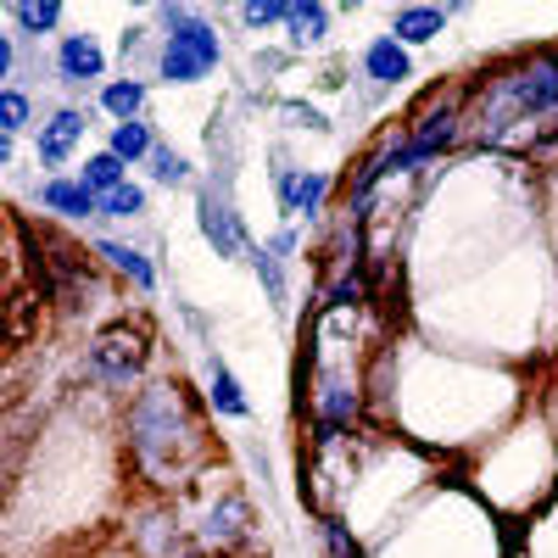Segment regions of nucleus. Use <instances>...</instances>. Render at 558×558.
I'll return each mask as SVG.
<instances>
[{"mask_svg": "<svg viewBox=\"0 0 558 558\" xmlns=\"http://www.w3.org/2000/svg\"><path fill=\"white\" fill-rule=\"evenodd\" d=\"M45 207H57L68 218H89V213H101V196L84 179H51L45 184Z\"/></svg>", "mask_w": 558, "mask_h": 558, "instance_id": "obj_10", "label": "nucleus"}, {"mask_svg": "<svg viewBox=\"0 0 558 558\" xmlns=\"http://www.w3.org/2000/svg\"><path fill=\"white\" fill-rule=\"evenodd\" d=\"M168 51H162V78L168 84H191L218 62V34L207 23H196L184 7H168Z\"/></svg>", "mask_w": 558, "mask_h": 558, "instance_id": "obj_3", "label": "nucleus"}, {"mask_svg": "<svg viewBox=\"0 0 558 558\" xmlns=\"http://www.w3.org/2000/svg\"><path fill=\"white\" fill-rule=\"evenodd\" d=\"M140 207H146V191H140V184H123V191L101 196V213H112V218H134Z\"/></svg>", "mask_w": 558, "mask_h": 558, "instance_id": "obj_20", "label": "nucleus"}, {"mask_svg": "<svg viewBox=\"0 0 558 558\" xmlns=\"http://www.w3.org/2000/svg\"><path fill=\"white\" fill-rule=\"evenodd\" d=\"M84 140V112H57L51 123H45V134H39V157L45 162H68V151Z\"/></svg>", "mask_w": 558, "mask_h": 558, "instance_id": "obj_8", "label": "nucleus"}, {"mask_svg": "<svg viewBox=\"0 0 558 558\" xmlns=\"http://www.w3.org/2000/svg\"><path fill=\"white\" fill-rule=\"evenodd\" d=\"M202 235L213 241L218 257H241L246 252V235H241V218L229 213V202H218L213 191L202 196Z\"/></svg>", "mask_w": 558, "mask_h": 558, "instance_id": "obj_5", "label": "nucleus"}, {"mask_svg": "<svg viewBox=\"0 0 558 558\" xmlns=\"http://www.w3.org/2000/svg\"><path fill=\"white\" fill-rule=\"evenodd\" d=\"M241 536H246V502L241 497H223L213 514H207V525H202V542L213 553H223V547H235Z\"/></svg>", "mask_w": 558, "mask_h": 558, "instance_id": "obj_7", "label": "nucleus"}, {"mask_svg": "<svg viewBox=\"0 0 558 558\" xmlns=\"http://www.w3.org/2000/svg\"><path fill=\"white\" fill-rule=\"evenodd\" d=\"M357 418V391L347 380H324L318 386V441H336Z\"/></svg>", "mask_w": 558, "mask_h": 558, "instance_id": "obj_6", "label": "nucleus"}, {"mask_svg": "<svg viewBox=\"0 0 558 558\" xmlns=\"http://www.w3.org/2000/svg\"><path fill=\"white\" fill-rule=\"evenodd\" d=\"M441 23H447L441 7H408V12L391 17V39H397V45H425V39L441 34Z\"/></svg>", "mask_w": 558, "mask_h": 558, "instance_id": "obj_11", "label": "nucleus"}, {"mask_svg": "<svg viewBox=\"0 0 558 558\" xmlns=\"http://www.w3.org/2000/svg\"><path fill=\"white\" fill-rule=\"evenodd\" d=\"M279 196H286V207L291 213H302V218H313L318 207H324V196H330V179L324 173H279Z\"/></svg>", "mask_w": 558, "mask_h": 558, "instance_id": "obj_9", "label": "nucleus"}, {"mask_svg": "<svg viewBox=\"0 0 558 558\" xmlns=\"http://www.w3.org/2000/svg\"><path fill=\"white\" fill-rule=\"evenodd\" d=\"M246 23H252V28L291 23V7H286V0H252V7H246Z\"/></svg>", "mask_w": 558, "mask_h": 558, "instance_id": "obj_21", "label": "nucleus"}, {"mask_svg": "<svg viewBox=\"0 0 558 558\" xmlns=\"http://www.w3.org/2000/svg\"><path fill=\"white\" fill-rule=\"evenodd\" d=\"M252 263H257L263 286H268V302H286V279H279V263H274L268 252H252Z\"/></svg>", "mask_w": 558, "mask_h": 558, "instance_id": "obj_26", "label": "nucleus"}, {"mask_svg": "<svg viewBox=\"0 0 558 558\" xmlns=\"http://www.w3.org/2000/svg\"><path fill=\"white\" fill-rule=\"evenodd\" d=\"M363 68H368V78H380V84H402L413 68H408V51L386 34V39H375L368 45V57H363Z\"/></svg>", "mask_w": 558, "mask_h": 558, "instance_id": "obj_12", "label": "nucleus"}, {"mask_svg": "<svg viewBox=\"0 0 558 558\" xmlns=\"http://www.w3.org/2000/svg\"><path fill=\"white\" fill-rule=\"evenodd\" d=\"M62 73L68 78H101V45L89 39V34H73L62 45Z\"/></svg>", "mask_w": 558, "mask_h": 558, "instance_id": "obj_13", "label": "nucleus"}, {"mask_svg": "<svg viewBox=\"0 0 558 558\" xmlns=\"http://www.w3.org/2000/svg\"><path fill=\"white\" fill-rule=\"evenodd\" d=\"M151 179H162V184H184V157L168 151V146H157V151H151Z\"/></svg>", "mask_w": 558, "mask_h": 558, "instance_id": "obj_23", "label": "nucleus"}, {"mask_svg": "<svg viewBox=\"0 0 558 558\" xmlns=\"http://www.w3.org/2000/svg\"><path fill=\"white\" fill-rule=\"evenodd\" d=\"M542 112H558V51L525 62L520 73H508L486 89L481 101V118L486 123H502V118H542Z\"/></svg>", "mask_w": 558, "mask_h": 558, "instance_id": "obj_2", "label": "nucleus"}, {"mask_svg": "<svg viewBox=\"0 0 558 558\" xmlns=\"http://www.w3.org/2000/svg\"><path fill=\"white\" fill-rule=\"evenodd\" d=\"M96 252H101V257H107V263H112L118 274H129V279H134V286H140V291H151V286H157V274H151V263H146V257H140L134 246H118V241H101Z\"/></svg>", "mask_w": 558, "mask_h": 558, "instance_id": "obj_14", "label": "nucleus"}, {"mask_svg": "<svg viewBox=\"0 0 558 558\" xmlns=\"http://www.w3.org/2000/svg\"><path fill=\"white\" fill-rule=\"evenodd\" d=\"M28 123V101L17 96V89H7V96H0V129H7V134H17Z\"/></svg>", "mask_w": 558, "mask_h": 558, "instance_id": "obj_25", "label": "nucleus"}, {"mask_svg": "<svg viewBox=\"0 0 558 558\" xmlns=\"http://www.w3.org/2000/svg\"><path fill=\"white\" fill-rule=\"evenodd\" d=\"M352 302H363V274H357V263L330 286V307H352Z\"/></svg>", "mask_w": 558, "mask_h": 558, "instance_id": "obj_22", "label": "nucleus"}, {"mask_svg": "<svg viewBox=\"0 0 558 558\" xmlns=\"http://www.w3.org/2000/svg\"><path fill=\"white\" fill-rule=\"evenodd\" d=\"M84 184H89L96 196H112V191H123V157H112V151L89 157V162H84Z\"/></svg>", "mask_w": 558, "mask_h": 558, "instance_id": "obj_17", "label": "nucleus"}, {"mask_svg": "<svg viewBox=\"0 0 558 558\" xmlns=\"http://www.w3.org/2000/svg\"><path fill=\"white\" fill-rule=\"evenodd\" d=\"M57 17H62L57 0H34V7H17V23H23V28H57Z\"/></svg>", "mask_w": 558, "mask_h": 558, "instance_id": "obj_24", "label": "nucleus"}, {"mask_svg": "<svg viewBox=\"0 0 558 558\" xmlns=\"http://www.w3.org/2000/svg\"><path fill=\"white\" fill-rule=\"evenodd\" d=\"M324 28H330V7H318V0H296V7H291V39L296 45H318Z\"/></svg>", "mask_w": 558, "mask_h": 558, "instance_id": "obj_15", "label": "nucleus"}, {"mask_svg": "<svg viewBox=\"0 0 558 558\" xmlns=\"http://www.w3.org/2000/svg\"><path fill=\"white\" fill-rule=\"evenodd\" d=\"M213 408L218 413H229V418H246L252 408H246V397H241V380L229 375V368L213 357Z\"/></svg>", "mask_w": 558, "mask_h": 558, "instance_id": "obj_16", "label": "nucleus"}, {"mask_svg": "<svg viewBox=\"0 0 558 558\" xmlns=\"http://www.w3.org/2000/svg\"><path fill=\"white\" fill-rule=\"evenodd\" d=\"M191 441V413H184L179 386H151L140 391L129 408V447L146 470L162 475V463H173V452Z\"/></svg>", "mask_w": 558, "mask_h": 558, "instance_id": "obj_1", "label": "nucleus"}, {"mask_svg": "<svg viewBox=\"0 0 558 558\" xmlns=\"http://www.w3.org/2000/svg\"><path fill=\"white\" fill-rule=\"evenodd\" d=\"M140 363H146V336L129 330V324H112V330L96 341V368H101L112 386L134 380V375H140Z\"/></svg>", "mask_w": 558, "mask_h": 558, "instance_id": "obj_4", "label": "nucleus"}, {"mask_svg": "<svg viewBox=\"0 0 558 558\" xmlns=\"http://www.w3.org/2000/svg\"><path fill=\"white\" fill-rule=\"evenodd\" d=\"M324 542H330V558H363L357 542L347 536V525H336V520H324Z\"/></svg>", "mask_w": 558, "mask_h": 558, "instance_id": "obj_27", "label": "nucleus"}, {"mask_svg": "<svg viewBox=\"0 0 558 558\" xmlns=\"http://www.w3.org/2000/svg\"><path fill=\"white\" fill-rule=\"evenodd\" d=\"M157 146H151V129L146 123H118L112 129V157H123V162H134V157H151Z\"/></svg>", "mask_w": 558, "mask_h": 558, "instance_id": "obj_18", "label": "nucleus"}, {"mask_svg": "<svg viewBox=\"0 0 558 558\" xmlns=\"http://www.w3.org/2000/svg\"><path fill=\"white\" fill-rule=\"evenodd\" d=\"M107 112H118L123 123H134V112L146 107V84H134V78H118V84H107Z\"/></svg>", "mask_w": 558, "mask_h": 558, "instance_id": "obj_19", "label": "nucleus"}, {"mask_svg": "<svg viewBox=\"0 0 558 558\" xmlns=\"http://www.w3.org/2000/svg\"><path fill=\"white\" fill-rule=\"evenodd\" d=\"M286 118H296V123H313V129H318V123H324V118H318V112H313V107H296V101H291V107H286Z\"/></svg>", "mask_w": 558, "mask_h": 558, "instance_id": "obj_28", "label": "nucleus"}]
</instances>
